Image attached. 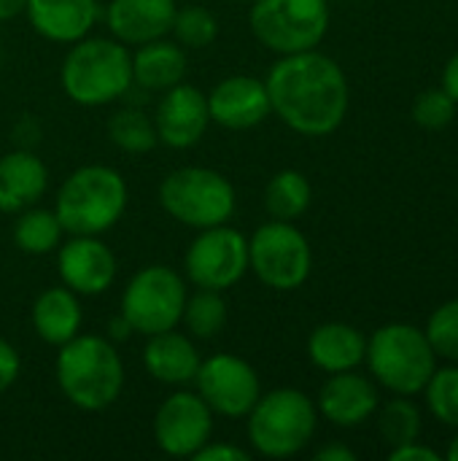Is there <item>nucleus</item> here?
<instances>
[{
    "label": "nucleus",
    "mask_w": 458,
    "mask_h": 461,
    "mask_svg": "<svg viewBox=\"0 0 458 461\" xmlns=\"http://www.w3.org/2000/svg\"><path fill=\"white\" fill-rule=\"evenodd\" d=\"M265 84L273 113L305 138L332 135L346 122L348 78L332 57L316 49L278 57Z\"/></svg>",
    "instance_id": "f257e3e1"
},
{
    "label": "nucleus",
    "mask_w": 458,
    "mask_h": 461,
    "mask_svg": "<svg viewBox=\"0 0 458 461\" xmlns=\"http://www.w3.org/2000/svg\"><path fill=\"white\" fill-rule=\"evenodd\" d=\"M54 378L62 397L86 413L111 408L124 389V362L103 335H76L59 346L54 362Z\"/></svg>",
    "instance_id": "f03ea898"
},
{
    "label": "nucleus",
    "mask_w": 458,
    "mask_h": 461,
    "mask_svg": "<svg viewBox=\"0 0 458 461\" xmlns=\"http://www.w3.org/2000/svg\"><path fill=\"white\" fill-rule=\"evenodd\" d=\"M59 86L76 105L100 108L127 97L132 86V51L116 38L86 35L70 43L59 68Z\"/></svg>",
    "instance_id": "7ed1b4c3"
},
{
    "label": "nucleus",
    "mask_w": 458,
    "mask_h": 461,
    "mask_svg": "<svg viewBox=\"0 0 458 461\" xmlns=\"http://www.w3.org/2000/svg\"><path fill=\"white\" fill-rule=\"evenodd\" d=\"M130 189L119 170L108 165L76 167L59 186L54 213L67 235H103L127 211Z\"/></svg>",
    "instance_id": "20e7f679"
},
{
    "label": "nucleus",
    "mask_w": 458,
    "mask_h": 461,
    "mask_svg": "<svg viewBox=\"0 0 458 461\" xmlns=\"http://www.w3.org/2000/svg\"><path fill=\"white\" fill-rule=\"evenodd\" d=\"M319 427L316 402L300 389H273L256 400L246 416L248 446L267 459H292L302 454Z\"/></svg>",
    "instance_id": "39448f33"
},
{
    "label": "nucleus",
    "mask_w": 458,
    "mask_h": 461,
    "mask_svg": "<svg viewBox=\"0 0 458 461\" xmlns=\"http://www.w3.org/2000/svg\"><path fill=\"white\" fill-rule=\"evenodd\" d=\"M373 378L400 394L413 397L424 392L437 370V354L424 330L413 324H386L367 340V357Z\"/></svg>",
    "instance_id": "423d86ee"
},
{
    "label": "nucleus",
    "mask_w": 458,
    "mask_h": 461,
    "mask_svg": "<svg viewBox=\"0 0 458 461\" xmlns=\"http://www.w3.org/2000/svg\"><path fill=\"white\" fill-rule=\"evenodd\" d=\"M159 205L178 224L189 230H208L227 224L235 216L238 194L224 173L186 165L162 178Z\"/></svg>",
    "instance_id": "0eeeda50"
},
{
    "label": "nucleus",
    "mask_w": 458,
    "mask_h": 461,
    "mask_svg": "<svg viewBox=\"0 0 458 461\" xmlns=\"http://www.w3.org/2000/svg\"><path fill=\"white\" fill-rule=\"evenodd\" d=\"M254 38L273 54L319 49L329 30L327 0H254L248 14Z\"/></svg>",
    "instance_id": "6e6552de"
},
{
    "label": "nucleus",
    "mask_w": 458,
    "mask_h": 461,
    "mask_svg": "<svg viewBox=\"0 0 458 461\" xmlns=\"http://www.w3.org/2000/svg\"><path fill=\"white\" fill-rule=\"evenodd\" d=\"M186 297V281L173 267L146 265L127 281L119 300V313L130 321L132 332L148 338L181 324Z\"/></svg>",
    "instance_id": "1a4fd4ad"
},
{
    "label": "nucleus",
    "mask_w": 458,
    "mask_h": 461,
    "mask_svg": "<svg viewBox=\"0 0 458 461\" xmlns=\"http://www.w3.org/2000/svg\"><path fill=\"white\" fill-rule=\"evenodd\" d=\"M313 270V251L302 230L292 221L270 219L248 238V273L267 289L294 292Z\"/></svg>",
    "instance_id": "9d476101"
},
{
    "label": "nucleus",
    "mask_w": 458,
    "mask_h": 461,
    "mask_svg": "<svg viewBox=\"0 0 458 461\" xmlns=\"http://www.w3.org/2000/svg\"><path fill=\"white\" fill-rule=\"evenodd\" d=\"M184 270L197 289L227 292L248 273V238L229 221L197 230L184 254Z\"/></svg>",
    "instance_id": "9b49d317"
},
{
    "label": "nucleus",
    "mask_w": 458,
    "mask_h": 461,
    "mask_svg": "<svg viewBox=\"0 0 458 461\" xmlns=\"http://www.w3.org/2000/svg\"><path fill=\"white\" fill-rule=\"evenodd\" d=\"M194 386L213 416L224 419H246L262 397L259 373L235 354H213L202 359Z\"/></svg>",
    "instance_id": "f8f14e48"
},
{
    "label": "nucleus",
    "mask_w": 458,
    "mask_h": 461,
    "mask_svg": "<svg viewBox=\"0 0 458 461\" xmlns=\"http://www.w3.org/2000/svg\"><path fill=\"white\" fill-rule=\"evenodd\" d=\"M213 438V411L197 392L170 394L154 416V443L165 456L192 459Z\"/></svg>",
    "instance_id": "ddd939ff"
},
{
    "label": "nucleus",
    "mask_w": 458,
    "mask_h": 461,
    "mask_svg": "<svg viewBox=\"0 0 458 461\" xmlns=\"http://www.w3.org/2000/svg\"><path fill=\"white\" fill-rule=\"evenodd\" d=\"M57 273L78 297H100L116 281V257L100 235H70L57 249Z\"/></svg>",
    "instance_id": "4468645a"
},
{
    "label": "nucleus",
    "mask_w": 458,
    "mask_h": 461,
    "mask_svg": "<svg viewBox=\"0 0 458 461\" xmlns=\"http://www.w3.org/2000/svg\"><path fill=\"white\" fill-rule=\"evenodd\" d=\"M208 124H211V113L202 89L181 81L162 92L154 111V130L159 143L175 151L192 149L202 140Z\"/></svg>",
    "instance_id": "2eb2a0df"
},
{
    "label": "nucleus",
    "mask_w": 458,
    "mask_h": 461,
    "mask_svg": "<svg viewBox=\"0 0 458 461\" xmlns=\"http://www.w3.org/2000/svg\"><path fill=\"white\" fill-rule=\"evenodd\" d=\"M205 97L211 122L224 130H254L273 113L267 84L256 76H227Z\"/></svg>",
    "instance_id": "dca6fc26"
},
{
    "label": "nucleus",
    "mask_w": 458,
    "mask_h": 461,
    "mask_svg": "<svg viewBox=\"0 0 458 461\" xmlns=\"http://www.w3.org/2000/svg\"><path fill=\"white\" fill-rule=\"evenodd\" d=\"M378 389L367 375H359L356 370L332 373L327 384L319 392L316 411L335 427L351 429L373 419L378 411Z\"/></svg>",
    "instance_id": "f3484780"
},
{
    "label": "nucleus",
    "mask_w": 458,
    "mask_h": 461,
    "mask_svg": "<svg viewBox=\"0 0 458 461\" xmlns=\"http://www.w3.org/2000/svg\"><path fill=\"white\" fill-rule=\"evenodd\" d=\"M175 11V0H111L105 8V24L111 38L124 46H140L170 35Z\"/></svg>",
    "instance_id": "a211bd4d"
},
{
    "label": "nucleus",
    "mask_w": 458,
    "mask_h": 461,
    "mask_svg": "<svg viewBox=\"0 0 458 461\" xmlns=\"http://www.w3.org/2000/svg\"><path fill=\"white\" fill-rule=\"evenodd\" d=\"M30 27L51 43H76L92 32L103 8L97 0H27Z\"/></svg>",
    "instance_id": "6ab92c4d"
},
{
    "label": "nucleus",
    "mask_w": 458,
    "mask_h": 461,
    "mask_svg": "<svg viewBox=\"0 0 458 461\" xmlns=\"http://www.w3.org/2000/svg\"><path fill=\"white\" fill-rule=\"evenodd\" d=\"M200 362H202V357L194 346V338L186 332H178V327L146 338L143 367L154 381H159L165 386L194 384Z\"/></svg>",
    "instance_id": "aec40b11"
},
{
    "label": "nucleus",
    "mask_w": 458,
    "mask_h": 461,
    "mask_svg": "<svg viewBox=\"0 0 458 461\" xmlns=\"http://www.w3.org/2000/svg\"><path fill=\"white\" fill-rule=\"evenodd\" d=\"M49 170L32 149H13L0 157V213H19L46 194Z\"/></svg>",
    "instance_id": "412c9836"
},
{
    "label": "nucleus",
    "mask_w": 458,
    "mask_h": 461,
    "mask_svg": "<svg viewBox=\"0 0 458 461\" xmlns=\"http://www.w3.org/2000/svg\"><path fill=\"white\" fill-rule=\"evenodd\" d=\"M30 321H32L35 335L43 343H49L54 348L65 346L67 340L81 335L84 311H81L78 294L70 292L65 284L43 289L32 303Z\"/></svg>",
    "instance_id": "4be33fe9"
},
{
    "label": "nucleus",
    "mask_w": 458,
    "mask_h": 461,
    "mask_svg": "<svg viewBox=\"0 0 458 461\" xmlns=\"http://www.w3.org/2000/svg\"><path fill=\"white\" fill-rule=\"evenodd\" d=\"M186 51L178 41L157 38L132 51V86L143 92H165L186 78Z\"/></svg>",
    "instance_id": "5701e85b"
},
{
    "label": "nucleus",
    "mask_w": 458,
    "mask_h": 461,
    "mask_svg": "<svg viewBox=\"0 0 458 461\" xmlns=\"http://www.w3.org/2000/svg\"><path fill=\"white\" fill-rule=\"evenodd\" d=\"M308 357L324 373L356 370L367 357V338L343 321L319 324L308 338Z\"/></svg>",
    "instance_id": "b1692460"
},
{
    "label": "nucleus",
    "mask_w": 458,
    "mask_h": 461,
    "mask_svg": "<svg viewBox=\"0 0 458 461\" xmlns=\"http://www.w3.org/2000/svg\"><path fill=\"white\" fill-rule=\"evenodd\" d=\"M11 238H13V246L22 254L46 257V254H51V251L59 249V243L65 238V230H62L54 208L49 211V208L30 205V208H24V211L16 213Z\"/></svg>",
    "instance_id": "393cba45"
},
{
    "label": "nucleus",
    "mask_w": 458,
    "mask_h": 461,
    "mask_svg": "<svg viewBox=\"0 0 458 461\" xmlns=\"http://www.w3.org/2000/svg\"><path fill=\"white\" fill-rule=\"evenodd\" d=\"M313 200V189L305 173L300 170H278L265 186V208L273 219L297 221Z\"/></svg>",
    "instance_id": "a878e982"
},
{
    "label": "nucleus",
    "mask_w": 458,
    "mask_h": 461,
    "mask_svg": "<svg viewBox=\"0 0 458 461\" xmlns=\"http://www.w3.org/2000/svg\"><path fill=\"white\" fill-rule=\"evenodd\" d=\"M108 138L124 154H148L159 143L157 130H154V119L135 103L111 113Z\"/></svg>",
    "instance_id": "bb28decb"
},
{
    "label": "nucleus",
    "mask_w": 458,
    "mask_h": 461,
    "mask_svg": "<svg viewBox=\"0 0 458 461\" xmlns=\"http://www.w3.org/2000/svg\"><path fill=\"white\" fill-rule=\"evenodd\" d=\"M227 300L221 292L213 289H197V294L186 297L181 324L186 327V335L194 340H213L227 327Z\"/></svg>",
    "instance_id": "cd10ccee"
},
{
    "label": "nucleus",
    "mask_w": 458,
    "mask_h": 461,
    "mask_svg": "<svg viewBox=\"0 0 458 461\" xmlns=\"http://www.w3.org/2000/svg\"><path fill=\"white\" fill-rule=\"evenodd\" d=\"M378 429L391 448L408 446V443L418 440V435H421V413L408 397L397 394V400L383 405L381 419H378Z\"/></svg>",
    "instance_id": "c85d7f7f"
},
{
    "label": "nucleus",
    "mask_w": 458,
    "mask_h": 461,
    "mask_svg": "<svg viewBox=\"0 0 458 461\" xmlns=\"http://www.w3.org/2000/svg\"><path fill=\"white\" fill-rule=\"evenodd\" d=\"M170 32L184 49H205L219 38V19L205 5H184L175 11Z\"/></svg>",
    "instance_id": "c756f323"
},
{
    "label": "nucleus",
    "mask_w": 458,
    "mask_h": 461,
    "mask_svg": "<svg viewBox=\"0 0 458 461\" xmlns=\"http://www.w3.org/2000/svg\"><path fill=\"white\" fill-rule=\"evenodd\" d=\"M424 392H427L432 416L440 424L458 429V367L435 370L429 384L424 386Z\"/></svg>",
    "instance_id": "7c9ffc66"
},
{
    "label": "nucleus",
    "mask_w": 458,
    "mask_h": 461,
    "mask_svg": "<svg viewBox=\"0 0 458 461\" xmlns=\"http://www.w3.org/2000/svg\"><path fill=\"white\" fill-rule=\"evenodd\" d=\"M427 338L437 357L458 362V300L440 305L427 324Z\"/></svg>",
    "instance_id": "2f4dec72"
},
{
    "label": "nucleus",
    "mask_w": 458,
    "mask_h": 461,
    "mask_svg": "<svg viewBox=\"0 0 458 461\" xmlns=\"http://www.w3.org/2000/svg\"><path fill=\"white\" fill-rule=\"evenodd\" d=\"M456 100L440 86V89H427L416 97L413 103V122L424 130H443L454 122L456 116Z\"/></svg>",
    "instance_id": "473e14b6"
},
{
    "label": "nucleus",
    "mask_w": 458,
    "mask_h": 461,
    "mask_svg": "<svg viewBox=\"0 0 458 461\" xmlns=\"http://www.w3.org/2000/svg\"><path fill=\"white\" fill-rule=\"evenodd\" d=\"M194 461H251V451L235 443H216L213 438L192 456Z\"/></svg>",
    "instance_id": "72a5a7b5"
},
{
    "label": "nucleus",
    "mask_w": 458,
    "mask_h": 461,
    "mask_svg": "<svg viewBox=\"0 0 458 461\" xmlns=\"http://www.w3.org/2000/svg\"><path fill=\"white\" fill-rule=\"evenodd\" d=\"M19 373H22V357H19V351L8 340L0 338V394L8 392L16 384Z\"/></svg>",
    "instance_id": "f704fd0d"
},
{
    "label": "nucleus",
    "mask_w": 458,
    "mask_h": 461,
    "mask_svg": "<svg viewBox=\"0 0 458 461\" xmlns=\"http://www.w3.org/2000/svg\"><path fill=\"white\" fill-rule=\"evenodd\" d=\"M389 459L391 461H440V454H437V451H432V448H427V446H421L418 440H413V443H408V446L391 448Z\"/></svg>",
    "instance_id": "c9c22d12"
},
{
    "label": "nucleus",
    "mask_w": 458,
    "mask_h": 461,
    "mask_svg": "<svg viewBox=\"0 0 458 461\" xmlns=\"http://www.w3.org/2000/svg\"><path fill=\"white\" fill-rule=\"evenodd\" d=\"M38 140V124L32 116H22L13 127V143L16 149H32V143Z\"/></svg>",
    "instance_id": "e433bc0d"
},
{
    "label": "nucleus",
    "mask_w": 458,
    "mask_h": 461,
    "mask_svg": "<svg viewBox=\"0 0 458 461\" xmlns=\"http://www.w3.org/2000/svg\"><path fill=\"white\" fill-rule=\"evenodd\" d=\"M316 459L319 461H354L356 459V454H354L348 446H343V443H329V446H324V448H319V451H316Z\"/></svg>",
    "instance_id": "4c0bfd02"
},
{
    "label": "nucleus",
    "mask_w": 458,
    "mask_h": 461,
    "mask_svg": "<svg viewBox=\"0 0 458 461\" xmlns=\"http://www.w3.org/2000/svg\"><path fill=\"white\" fill-rule=\"evenodd\" d=\"M130 335H132V327H130V321H127L121 313H116V316L108 321V335H105V338H108L111 343H121V340H127Z\"/></svg>",
    "instance_id": "58836bf2"
},
{
    "label": "nucleus",
    "mask_w": 458,
    "mask_h": 461,
    "mask_svg": "<svg viewBox=\"0 0 458 461\" xmlns=\"http://www.w3.org/2000/svg\"><path fill=\"white\" fill-rule=\"evenodd\" d=\"M443 89L458 103V51L448 59L445 73H443Z\"/></svg>",
    "instance_id": "ea45409f"
},
{
    "label": "nucleus",
    "mask_w": 458,
    "mask_h": 461,
    "mask_svg": "<svg viewBox=\"0 0 458 461\" xmlns=\"http://www.w3.org/2000/svg\"><path fill=\"white\" fill-rule=\"evenodd\" d=\"M27 0H0V22H11L19 14H24Z\"/></svg>",
    "instance_id": "a19ab883"
},
{
    "label": "nucleus",
    "mask_w": 458,
    "mask_h": 461,
    "mask_svg": "<svg viewBox=\"0 0 458 461\" xmlns=\"http://www.w3.org/2000/svg\"><path fill=\"white\" fill-rule=\"evenodd\" d=\"M448 459L458 461V435L454 438V443H451V448H448Z\"/></svg>",
    "instance_id": "79ce46f5"
},
{
    "label": "nucleus",
    "mask_w": 458,
    "mask_h": 461,
    "mask_svg": "<svg viewBox=\"0 0 458 461\" xmlns=\"http://www.w3.org/2000/svg\"><path fill=\"white\" fill-rule=\"evenodd\" d=\"M232 3H254V0H232Z\"/></svg>",
    "instance_id": "37998d69"
},
{
    "label": "nucleus",
    "mask_w": 458,
    "mask_h": 461,
    "mask_svg": "<svg viewBox=\"0 0 458 461\" xmlns=\"http://www.w3.org/2000/svg\"><path fill=\"white\" fill-rule=\"evenodd\" d=\"M0 59H3V43H0Z\"/></svg>",
    "instance_id": "c03bdc74"
}]
</instances>
